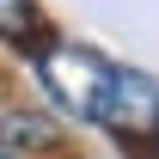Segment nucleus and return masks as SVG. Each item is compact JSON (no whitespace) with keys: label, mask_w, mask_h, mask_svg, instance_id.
<instances>
[{"label":"nucleus","mask_w":159,"mask_h":159,"mask_svg":"<svg viewBox=\"0 0 159 159\" xmlns=\"http://www.w3.org/2000/svg\"><path fill=\"white\" fill-rule=\"evenodd\" d=\"M153 147H159V129H153Z\"/></svg>","instance_id":"5"},{"label":"nucleus","mask_w":159,"mask_h":159,"mask_svg":"<svg viewBox=\"0 0 159 159\" xmlns=\"http://www.w3.org/2000/svg\"><path fill=\"white\" fill-rule=\"evenodd\" d=\"M104 129H116L122 141L129 135H153L159 129V86L147 74H129V67H110V86H104Z\"/></svg>","instance_id":"2"},{"label":"nucleus","mask_w":159,"mask_h":159,"mask_svg":"<svg viewBox=\"0 0 159 159\" xmlns=\"http://www.w3.org/2000/svg\"><path fill=\"white\" fill-rule=\"evenodd\" d=\"M37 67H43L49 98H55L67 116L98 122V110H104V86H110V67H104L92 49H80V43H49V49L37 55Z\"/></svg>","instance_id":"1"},{"label":"nucleus","mask_w":159,"mask_h":159,"mask_svg":"<svg viewBox=\"0 0 159 159\" xmlns=\"http://www.w3.org/2000/svg\"><path fill=\"white\" fill-rule=\"evenodd\" d=\"M0 37L19 43V49H49V37H43V12L31 6V0H0Z\"/></svg>","instance_id":"4"},{"label":"nucleus","mask_w":159,"mask_h":159,"mask_svg":"<svg viewBox=\"0 0 159 159\" xmlns=\"http://www.w3.org/2000/svg\"><path fill=\"white\" fill-rule=\"evenodd\" d=\"M61 147V129L49 116H31V110H12V116L0 122V153H55Z\"/></svg>","instance_id":"3"}]
</instances>
